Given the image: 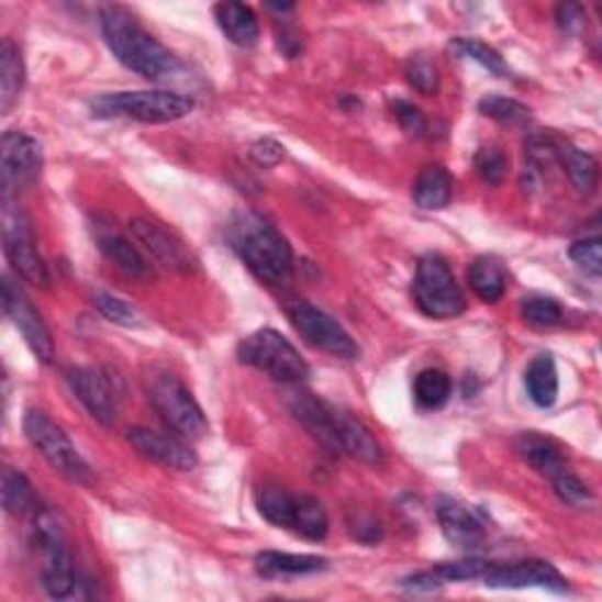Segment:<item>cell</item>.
<instances>
[{"mask_svg":"<svg viewBox=\"0 0 602 602\" xmlns=\"http://www.w3.org/2000/svg\"><path fill=\"white\" fill-rule=\"evenodd\" d=\"M488 589H546L554 593H565L567 581L550 562L525 560L515 565L490 567L482 577Z\"/></svg>","mask_w":602,"mask_h":602,"instance_id":"obj_13","label":"cell"},{"mask_svg":"<svg viewBox=\"0 0 602 602\" xmlns=\"http://www.w3.org/2000/svg\"><path fill=\"white\" fill-rule=\"evenodd\" d=\"M276 43H278V49L286 57H297L301 53V38H299V33L290 26H282L276 31Z\"/></svg>","mask_w":602,"mask_h":602,"instance_id":"obj_44","label":"cell"},{"mask_svg":"<svg viewBox=\"0 0 602 602\" xmlns=\"http://www.w3.org/2000/svg\"><path fill=\"white\" fill-rule=\"evenodd\" d=\"M414 301L420 311L433 321H447V317L464 313V292L457 286L449 264L441 255H426L416 264Z\"/></svg>","mask_w":602,"mask_h":602,"instance_id":"obj_5","label":"cell"},{"mask_svg":"<svg viewBox=\"0 0 602 602\" xmlns=\"http://www.w3.org/2000/svg\"><path fill=\"white\" fill-rule=\"evenodd\" d=\"M515 452L534 468V471H539L548 480H554L562 471H567L560 447L554 441L539 436V433H521V436L515 438Z\"/></svg>","mask_w":602,"mask_h":602,"instance_id":"obj_20","label":"cell"},{"mask_svg":"<svg viewBox=\"0 0 602 602\" xmlns=\"http://www.w3.org/2000/svg\"><path fill=\"white\" fill-rule=\"evenodd\" d=\"M583 20H587V14H583V8L577 3H565L558 8V24L565 31H579Z\"/></svg>","mask_w":602,"mask_h":602,"instance_id":"obj_43","label":"cell"},{"mask_svg":"<svg viewBox=\"0 0 602 602\" xmlns=\"http://www.w3.org/2000/svg\"><path fill=\"white\" fill-rule=\"evenodd\" d=\"M337 433H339L342 455H348L370 466L383 464V449L370 433V428H367L360 420H356L354 414H348L339 408H337Z\"/></svg>","mask_w":602,"mask_h":602,"instance_id":"obj_18","label":"cell"},{"mask_svg":"<svg viewBox=\"0 0 602 602\" xmlns=\"http://www.w3.org/2000/svg\"><path fill=\"white\" fill-rule=\"evenodd\" d=\"M24 433L29 443L41 452V457L55 468L59 476L71 482H88L92 471L88 461L82 459L78 447L66 436L64 428L57 426L41 410H29L24 414Z\"/></svg>","mask_w":602,"mask_h":602,"instance_id":"obj_6","label":"cell"},{"mask_svg":"<svg viewBox=\"0 0 602 602\" xmlns=\"http://www.w3.org/2000/svg\"><path fill=\"white\" fill-rule=\"evenodd\" d=\"M97 243H99V249L107 255V259L119 266L125 276L137 278V280L150 278V264L144 259L140 249L125 236H121L115 228L97 226Z\"/></svg>","mask_w":602,"mask_h":602,"instance_id":"obj_19","label":"cell"},{"mask_svg":"<svg viewBox=\"0 0 602 602\" xmlns=\"http://www.w3.org/2000/svg\"><path fill=\"white\" fill-rule=\"evenodd\" d=\"M43 170L41 144L24 135V132H5L3 150H0V189H3V205L24 191L29 183L38 179Z\"/></svg>","mask_w":602,"mask_h":602,"instance_id":"obj_10","label":"cell"},{"mask_svg":"<svg viewBox=\"0 0 602 602\" xmlns=\"http://www.w3.org/2000/svg\"><path fill=\"white\" fill-rule=\"evenodd\" d=\"M405 76L410 86L422 94H436L441 88V74L436 64L424 55H416L405 64Z\"/></svg>","mask_w":602,"mask_h":602,"instance_id":"obj_36","label":"cell"},{"mask_svg":"<svg viewBox=\"0 0 602 602\" xmlns=\"http://www.w3.org/2000/svg\"><path fill=\"white\" fill-rule=\"evenodd\" d=\"M449 49L457 57H461V59H471V62L480 64L482 69H488L497 78H509L511 76V69H509V64L504 62V57H501L494 47L484 45V43H480L476 38H457V41H452Z\"/></svg>","mask_w":602,"mask_h":602,"instance_id":"obj_32","label":"cell"},{"mask_svg":"<svg viewBox=\"0 0 602 602\" xmlns=\"http://www.w3.org/2000/svg\"><path fill=\"white\" fill-rule=\"evenodd\" d=\"M92 304L94 309L102 313L104 317H109L111 323L123 325V327H142L146 325V317L142 315L140 309H135L130 304V301L115 297L111 292H94L92 294Z\"/></svg>","mask_w":602,"mask_h":602,"instance_id":"obj_35","label":"cell"},{"mask_svg":"<svg viewBox=\"0 0 602 602\" xmlns=\"http://www.w3.org/2000/svg\"><path fill=\"white\" fill-rule=\"evenodd\" d=\"M24 88V62L16 45L5 38L0 47V109L8 113Z\"/></svg>","mask_w":602,"mask_h":602,"instance_id":"obj_28","label":"cell"},{"mask_svg":"<svg viewBox=\"0 0 602 602\" xmlns=\"http://www.w3.org/2000/svg\"><path fill=\"white\" fill-rule=\"evenodd\" d=\"M193 111V99L170 90L115 92L99 97L92 104L97 119H130L146 125H163L187 119Z\"/></svg>","mask_w":602,"mask_h":602,"instance_id":"obj_3","label":"cell"},{"mask_svg":"<svg viewBox=\"0 0 602 602\" xmlns=\"http://www.w3.org/2000/svg\"><path fill=\"white\" fill-rule=\"evenodd\" d=\"M3 224V249L14 274L31 282V286H47L49 274L38 253L36 233H33L29 216L5 205Z\"/></svg>","mask_w":602,"mask_h":602,"instance_id":"obj_11","label":"cell"},{"mask_svg":"<svg viewBox=\"0 0 602 602\" xmlns=\"http://www.w3.org/2000/svg\"><path fill=\"white\" fill-rule=\"evenodd\" d=\"M130 231L135 241L146 249L148 257L167 271L189 274L193 271L196 259L191 257L189 247L183 245L172 233H167L163 226L148 222V220H132Z\"/></svg>","mask_w":602,"mask_h":602,"instance_id":"obj_14","label":"cell"},{"mask_svg":"<svg viewBox=\"0 0 602 602\" xmlns=\"http://www.w3.org/2000/svg\"><path fill=\"white\" fill-rule=\"evenodd\" d=\"M71 391L99 424L111 426L125 398L123 379L107 367H74L66 375Z\"/></svg>","mask_w":602,"mask_h":602,"instance_id":"obj_9","label":"cell"},{"mask_svg":"<svg viewBox=\"0 0 602 602\" xmlns=\"http://www.w3.org/2000/svg\"><path fill=\"white\" fill-rule=\"evenodd\" d=\"M3 309L10 315L12 325L22 332V337L29 344V348L33 350V356H36L45 365L53 363L55 360V344H53V337H49V330L43 323L38 311L33 309L26 292L16 286L10 276H5V280H3Z\"/></svg>","mask_w":602,"mask_h":602,"instance_id":"obj_12","label":"cell"},{"mask_svg":"<svg viewBox=\"0 0 602 602\" xmlns=\"http://www.w3.org/2000/svg\"><path fill=\"white\" fill-rule=\"evenodd\" d=\"M255 504L264 521H269L271 525L282 529L294 527L299 494H292L286 488H278V484H266V488L257 490Z\"/></svg>","mask_w":602,"mask_h":602,"instance_id":"obj_25","label":"cell"},{"mask_svg":"<svg viewBox=\"0 0 602 602\" xmlns=\"http://www.w3.org/2000/svg\"><path fill=\"white\" fill-rule=\"evenodd\" d=\"M127 441L144 459L170 468V471L189 473L198 466L196 452L183 441H179L175 436H167V433L140 426V428H132L127 433Z\"/></svg>","mask_w":602,"mask_h":602,"instance_id":"obj_15","label":"cell"},{"mask_svg":"<svg viewBox=\"0 0 602 602\" xmlns=\"http://www.w3.org/2000/svg\"><path fill=\"white\" fill-rule=\"evenodd\" d=\"M288 408L294 420L330 452H342L337 433V408L317 400L313 393H290Z\"/></svg>","mask_w":602,"mask_h":602,"instance_id":"obj_16","label":"cell"},{"mask_svg":"<svg viewBox=\"0 0 602 602\" xmlns=\"http://www.w3.org/2000/svg\"><path fill=\"white\" fill-rule=\"evenodd\" d=\"M299 537L311 539V542H321L327 537L330 532V517L325 506L311 494H299V504H297V515H294V527Z\"/></svg>","mask_w":602,"mask_h":602,"instance_id":"obj_30","label":"cell"},{"mask_svg":"<svg viewBox=\"0 0 602 602\" xmlns=\"http://www.w3.org/2000/svg\"><path fill=\"white\" fill-rule=\"evenodd\" d=\"M214 16L216 24L224 31V36L238 47H255L259 41V22L257 14L253 12L249 5L243 3H233V0H226V3L214 5Z\"/></svg>","mask_w":602,"mask_h":602,"instance_id":"obj_21","label":"cell"},{"mask_svg":"<svg viewBox=\"0 0 602 602\" xmlns=\"http://www.w3.org/2000/svg\"><path fill=\"white\" fill-rule=\"evenodd\" d=\"M438 523L449 544L459 548H478L484 542V525L476 511L459 504L455 499H443L438 509Z\"/></svg>","mask_w":602,"mask_h":602,"instance_id":"obj_17","label":"cell"},{"mask_svg":"<svg viewBox=\"0 0 602 602\" xmlns=\"http://www.w3.org/2000/svg\"><path fill=\"white\" fill-rule=\"evenodd\" d=\"M570 257L575 264H579L583 271H587L591 278H600L602 274V249H600V238H583L572 243L570 247Z\"/></svg>","mask_w":602,"mask_h":602,"instance_id":"obj_40","label":"cell"},{"mask_svg":"<svg viewBox=\"0 0 602 602\" xmlns=\"http://www.w3.org/2000/svg\"><path fill=\"white\" fill-rule=\"evenodd\" d=\"M476 167H478L480 179L488 183V187H499V183L509 175V156L497 146L482 148L476 156Z\"/></svg>","mask_w":602,"mask_h":602,"instance_id":"obj_38","label":"cell"},{"mask_svg":"<svg viewBox=\"0 0 602 602\" xmlns=\"http://www.w3.org/2000/svg\"><path fill=\"white\" fill-rule=\"evenodd\" d=\"M102 36L125 69L154 82H172L183 76V64L125 8L109 5L99 14Z\"/></svg>","mask_w":602,"mask_h":602,"instance_id":"obj_1","label":"cell"},{"mask_svg":"<svg viewBox=\"0 0 602 602\" xmlns=\"http://www.w3.org/2000/svg\"><path fill=\"white\" fill-rule=\"evenodd\" d=\"M288 317L294 330L301 334V339L309 346L323 350V354L342 360H356L360 356V348L354 337L332 315L309 304V301H292L288 306Z\"/></svg>","mask_w":602,"mask_h":602,"instance_id":"obj_8","label":"cell"},{"mask_svg":"<svg viewBox=\"0 0 602 602\" xmlns=\"http://www.w3.org/2000/svg\"><path fill=\"white\" fill-rule=\"evenodd\" d=\"M3 509L10 515L24 517L36 515L41 511V501L29 478L16 471V468H5L3 471Z\"/></svg>","mask_w":602,"mask_h":602,"instance_id":"obj_29","label":"cell"},{"mask_svg":"<svg viewBox=\"0 0 602 602\" xmlns=\"http://www.w3.org/2000/svg\"><path fill=\"white\" fill-rule=\"evenodd\" d=\"M257 572L261 577H304L327 570V560L321 556L280 554V550H264L255 558Z\"/></svg>","mask_w":602,"mask_h":602,"instance_id":"obj_22","label":"cell"},{"mask_svg":"<svg viewBox=\"0 0 602 602\" xmlns=\"http://www.w3.org/2000/svg\"><path fill=\"white\" fill-rule=\"evenodd\" d=\"M468 282L484 304H494L506 292L509 274L497 257H478L468 269Z\"/></svg>","mask_w":602,"mask_h":602,"instance_id":"obj_26","label":"cell"},{"mask_svg":"<svg viewBox=\"0 0 602 602\" xmlns=\"http://www.w3.org/2000/svg\"><path fill=\"white\" fill-rule=\"evenodd\" d=\"M480 113L488 115V119L509 125V127H521L529 121V109L521 102H515V99L501 97V94H488L480 99L478 104Z\"/></svg>","mask_w":602,"mask_h":602,"instance_id":"obj_33","label":"cell"},{"mask_svg":"<svg viewBox=\"0 0 602 602\" xmlns=\"http://www.w3.org/2000/svg\"><path fill=\"white\" fill-rule=\"evenodd\" d=\"M249 156H253L259 167H274L286 158V146L278 144L276 140H259L249 148Z\"/></svg>","mask_w":602,"mask_h":602,"instance_id":"obj_41","label":"cell"},{"mask_svg":"<svg viewBox=\"0 0 602 602\" xmlns=\"http://www.w3.org/2000/svg\"><path fill=\"white\" fill-rule=\"evenodd\" d=\"M233 253L261 282L288 286L294 276V255L286 236L257 212H238L226 226Z\"/></svg>","mask_w":602,"mask_h":602,"instance_id":"obj_2","label":"cell"},{"mask_svg":"<svg viewBox=\"0 0 602 602\" xmlns=\"http://www.w3.org/2000/svg\"><path fill=\"white\" fill-rule=\"evenodd\" d=\"M550 482H554L556 494L565 501V504H570V506H587L589 501L593 499L591 490L570 471V468L562 471L560 476H556Z\"/></svg>","mask_w":602,"mask_h":602,"instance_id":"obj_39","label":"cell"},{"mask_svg":"<svg viewBox=\"0 0 602 602\" xmlns=\"http://www.w3.org/2000/svg\"><path fill=\"white\" fill-rule=\"evenodd\" d=\"M558 158L565 167L567 177H570L572 187L581 193V196H593L598 189V179H600V167L598 160L587 154V150H581L577 146H560L558 148Z\"/></svg>","mask_w":602,"mask_h":602,"instance_id":"obj_27","label":"cell"},{"mask_svg":"<svg viewBox=\"0 0 602 602\" xmlns=\"http://www.w3.org/2000/svg\"><path fill=\"white\" fill-rule=\"evenodd\" d=\"M150 405L163 416V422L170 426L177 436L187 441H200L208 436L210 424L208 416L196 403L193 393L183 387L175 375H160L148 387Z\"/></svg>","mask_w":602,"mask_h":602,"instance_id":"obj_7","label":"cell"},{"mask_svg":"<svg viewBox=\"0 0 602 602\" xmlns=\"http://www.w3.org/2000/svg\"><path fill=\"white\" fill-rule=\"evenodd\" d=\"M238 358L241 363L282 383H301L311 375V367L301 358L299 350L271 327L257 330L243 339L238 346Z\"/></svg>","mask_w":602,"mask_h":602,"instance_id":"obj_4","label":"cell"},{"mask_svg":"<svg viewBox=\"0 0 602 602\" xmlns=\"http://www.w3.org/2000/svg\"><path fill=\"white\" fill-rule=\"evenodd\" d=\"M455 181L443 165H426L416 177L412 198L422 210H443L449 205Z\"/></svg>","mask_w":602,"mask_h":602,"instance_id":"obj_24","label":"cell"},{"mask_svg":"<svg viewBox=\"0 0 602 602\" xmlns=\"http://www.w3.org/2000/svg\"><path fill=\"white\" fill-rule=\"evenodd\" d=\"M521 315L523 321L529 327L537 330H550L562 323V306L554 297H544V294H532L525 297L521 304Z\"/></svg>","mask_w":602,"mask_h":602,"instance_id":"obj_34","label":"cell"},{"mask_svg":"<svg viewBox=\"0 0 602 602\" xmlns=\"http://www.w3.org/2000/svg\"><path fill=\"white\" fill-rule=\"evenodd\" d=\"M525 389L529 400L537 408L548 410L556 405L560 381H558V367L550 354H542L534 358L525 372Z\"/></svg>","mask_w":602,"mask_h":602,"instance_id":"obj_23","label":"cell"},{"mask_svg":"<svg viewBox=\"0 0 602 602\" xmlns=\"http://www.w3.org/2000/svg\"><path fill=\"white\" fill-rule=\"evenodd\" d=\"M492 562L480 560V558H468V560H457V562H441L436 570H431L443 583L449 581H471V579H482L490 572Z\"/></svg>","mask_w":602,"mask_h":602,"instance_id":"obj_37","label":"cell"},{"mask_svg":"<svg viewBox=\"0 0 602 602\" xmlns=\"http://www.w3.org/2000/svg\"><path fill=\"white\" fill-rule=\"evenodd\" d=\"M393 111L398 115V121L400 125H403L410 135H424V130H426V119H424V113L416 109L414 104H408V102H395L393 104Z\"/></svg>","mask_w":602,"mask_h":602,"instance_id":"obj_42","label":"cell"},{"mask_svg":"<svg viewBox=\"0 0 602 602\" xmlns=\"http://www.w3.org/2000/svg\"><path fill=\"white\" fill-rule=\"evenodd\" d=\"M452 395V381L443 370L428 367L414 379V400L424 410H441Z\"/></svg>","mask_w":602,"mask_h":602,"instance_id":"obj_31","label":"cell"}]
</instances>
